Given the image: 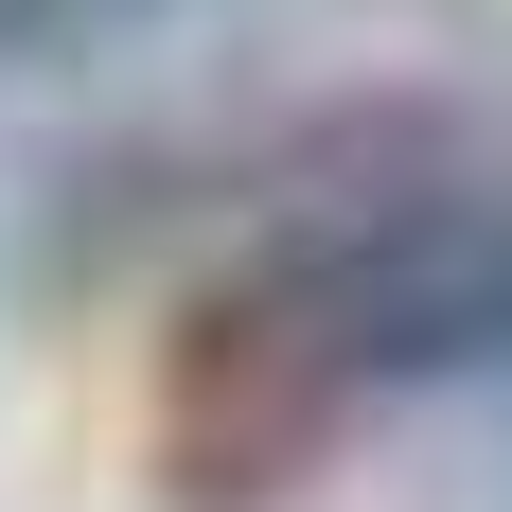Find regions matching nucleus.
Wrapping results in <instances>:
<instances>
[{"label": "nucleus", "mask_w": 512, "mask_h": 512, "mask_svg": "<svg viewBox=\"0 0 512 512\" xmlns=\"http://www.w3.org/2000/svg\"><path fill=\"white\" fill-rule=\"evenodd\" d=\"M512 371V177H354L265 212L159 336V477L177 512L301 495L371 407Z\"/></svg>", "instance_id": "obj_1"}, {"label": "nucleus", "mask_w": 512, "mask_h": 512, "mask_svg": "<svg viewBox=\"0 0 512 512\" xmlns=\"http://www.w3.org/2000/svg\"><path fill=\"white\" fill-rule=\"evenodd\" d=\"M142 18H177V0H0V71H71V53L142 36Z\"/></svg>", "instance_id": "obj_2"}]
</instances>
